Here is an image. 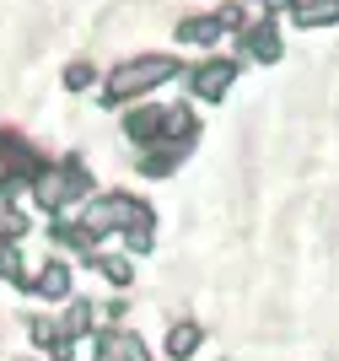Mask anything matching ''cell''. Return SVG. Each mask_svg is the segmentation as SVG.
<instances>
[{
    "instance_id": "6da1fadb",
    "label": "cell",
    "mask_w": 339,
    "mask_h": 361,
    "mask_svg": "<svg viewBox=\"0 0 339 361\" xmlns=\"http://www.w3.org/2000/svg\"><path fill=\"white\" fill-rule=\"evenodd\" d=\"M178 75V60L173 54H135V60L113 65L108 71V87H103V108H118V103H130V97H146V92L167 87Z\"/></svg>"
},
{
    "instance_id": "7a4b0ae2",
    "label": "cell",
    "mask_w": 339,
    "mask_h": 361,
    "mask_svg": "<svg viewBox=\"0 0 339 361\" xmlns=\"http://www.w3.org/2000/svg\"><path fill=\"white\" fill-rule=\"evenodd\" d=\"M151 221H156L151 205L124 195V189H118V195H97L87 205V232H97V238H103V232H151Z\"/></svg>"
},
{
    "instance_id": "3957f363",
    "label": "cell",
    "mask_w": 339,
    "mask_h": 361,
    "mask_svg": "<svg viewBox=\"0 0 339 361\" xmlns=\"http://www.w3.org/2000/svg\"><path fill=\"white\" fill-rule=\"evenodd\" d=\"M87 189H92V178L81 173V162H65V167H54V173H38V183H32V195H38L44 211H65V205L81 200Z\"/></svg>"
},
{
    "instance_id": "277c9868",
    "label": "cell",
    "mask_w": 339,
    "mask_h": 361,
    "mask_svg": "<svg viewBox=\"0 0 339 361\" xmlns=\"http://www.w3.org/2000/svg\"><path fill=\"white\" fill-rule=\"evenodd\" d=\"M237 71H242L237 60H205L199 71H189V87H194V97H205V103L226 97V87L237 81Z\"/></svg>"
},
{
    "instance_id": "5b68a950",
    "label": "cell",
    "mask_w": 339,
    "mask_h": 361,
    "mask_svg": "<svg viewBox=\"0 0 339 361\" xmlns=\"http://www.w3.org/2000/svg\"><path fill=\"white\" fill-rule=\"evenodd\" d=\"M162 130H167V108H135V114H124V135L135 146H156Z\"/></svg>"
},
{
    "instance_id": "8992f818",
    "label": "cell",
    "mask_w": 339,
    "mask_h": 361,
    "mask_svg": "<svg viewBox=\"0 0 339 361\" xmlns=\"http://www.w3.org/2000/svg\"><path fill=\"white\" fill-rule=\"evenodd\" d=\"M27 286L38 291L44 302H59V297H70V264H65V259H49V264H44L38 275H32Z\"/></svg>"
},
{
    "instance_id": "52a82bcc",
    "label": "cell",
    "mask_w": 339,
    "mask_h": 361,
    "mask_svg": "<svg viewBox=\"0 0 339 361\" xmlns=\"http://www.w3.org/2000/svg\"><path fill=\"white\" fill-rule=\"evenodd\" d=\"M221 16H183L178 22V44H189V49H210L216 38H221Z\"/></svg>"
},
{
    "instance_id": "ba28073f",
    "label": "cell",
    "mask_w": 339,
    "mask_h": 361,
    "mask_svg": "<svg viewBox=\"0 0 339 361\" xmlns=\"http://www.w3.org/2000/svg\"><path fill=\"white\" fill-rule=\"evenodd\" d=\"M199 340H205V329H199L194 318H178V324H167V356H173V361H189L194 350H199Z\"/></svg>"
},
{
    "instance_id": "9c48e42d",
    "label": "cell",
    "mask_w": 339,
    "mask_h": 361,
    "mask_svg": "<svg viewBox=\"0 0 339 361\" xmlns=\"http://www.w3.org/2000/svg\"><path fill=\"white\" fill-rule=\"evenodd\" d=\"M242 49H248V60L275 65V60H281V32L269 27V22H259V27H248V32H242Z\"/></svg>"
},
{
    "instance_id": "30bf717a",
    "label": "cell",
    "mask_w": 339,
    "mask_h": 361,
    "mask_svg": "<svg viewBox=\"0 0 339 361\" xmlns=\"http://www.w3.org/2000/svg\"><path fill=\"white\" fill-rule=\"evenodd\" d=\"M291 16L296 27H328V22H339V0H302Z\"/></svg>"
},
{
    "instance_id": "8fae6325",
    "label": "cell",
    "mask_w": 339,
    "mask_h": 361,
    "mask_svg": "<svg viewBox=\"0 0 339 361\" xmlns=\"http://www.w3.org/2000/svg\"><path fill=\"white\" fill-rule=\"evenodd\" d=\"M92 307H97V302H81V297L70 302V313H65V334H70V340H75L81 329H92V318H97Z\"/></svg>"
},
{
    "instance_id": "7c38bea8",
    "label": "cell",
    "mask_w": 339,
    "mask_h": 361,
    "mask_svg": "<svg viewBox=\"0 0 339 361\" xmlns=\"http://www.w3.org/2000/svg\"><path fill=\"white\" fill-rule=\"evenodd\" d=\"M92 81H97V65H92V60H75V65H65V87H70V92H87Z\"/></svg>"
},
{
    "instance_id": "4fadbf2b",
    "label": "cell",
    "mask_w": 339,
    "mask_h": 361,
    "mask_svg": "<svg viewBox=\"0 0 339 361\" xmlns=\"http://www.w3.org/2000/svg\"><path fill=\"white\" fill-rule=\"evenodd\" d=\"M92 264H103V275H108V281H113V286H130V281H135V264H130V259H92Z\"/></svg>"
}]
</instances>
